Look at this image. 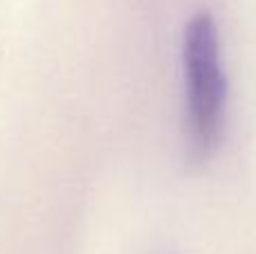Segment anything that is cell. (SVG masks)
<instances>
[{
    "label": "cell",
    "mask_w": 256,
    "mask_h": 254,
    "mask_svg": "<svg viewBox=\"0 0 256 254\" xmlns=\"http://www.w3.org/2000/svg\"><path fill=\"white\" fill-rule=\"evenodd\" d=\"M160 254H168V252H160Z\"/></svg>",
    "instance_id": "cell-2"
},
{
    "label": "cell",
    "mask_w": 256,
    "mask_h": 254,
    "mask_svg": "<svg viewBox=\"0 0 256 254\" xmlns=\"http://www.w3.org/2000/svg\"><path fill=\"white\" fill-rule=\"evenodd\" d=\"M184 130L189 160L202 164L216 153L225 126L227 76L220 56L218 25L209 12L189 18L182 36Z\"/></svg>",
    "instance_id": "cell-1"
}]
</instances>
